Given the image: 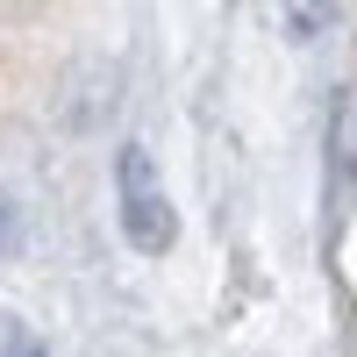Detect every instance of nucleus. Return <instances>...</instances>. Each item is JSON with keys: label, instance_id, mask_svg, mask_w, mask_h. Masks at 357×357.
<instances>
[{"label": "nucleus", "instance_id": "obj_1", "mask_svg": "<svg viewBox=\"0 0 357 357\" xmlns=\"http://www.w3.org/2000/svg\"><path fill=\"white\" fill-rule=\"evenodd\" d=\"M114 200H122V236L143 257H165L178 243V215H172V193H165V172L143 143H122L114 151Z\"/></svg>", "mask_w": 357, "mask_h": 357}, {"label": "nucleus", "instance_id": "obj_2", "mask_svg": "<svg viewBox=\"0 0 357 357\" xmlns=\"http://www.w3.org/2000/svg\"><path fill=\"white\" fill-rule=\"evenodd\" d=\"M0 357H50V350L36 343V329H29L15 307H0Z\"/></svg>", "mask_w": 357, "mask_h": 357}, {"label": "nucleus", "instance_id": "obj_3", "mask_svg": "<svg viewBox=\"0 0 357 357\" xmlns=\"http://www.w3.org/2000/svg\"><path fill=\"white\" fill-rule=\"evenodd\" d=\"M22 250V215H15V200L0 193V257H15Z\"/></svg>", "mask_w": 357, "mask_h": 357}, {"label": "nucleus", "instance_id": "obj_4", "mask_svg": "<svg viewBox=\"0 0 357 357\" xmlns=\"http://www.w3.org/2000/svg\"><path fill=\"white\" fill-rule=\"evenodd\" d=\"M286 22L293 29H329V22H343V8H293Z\"/></svg>", "mask_w": 357, "mask_h": 357}]
</instances>
